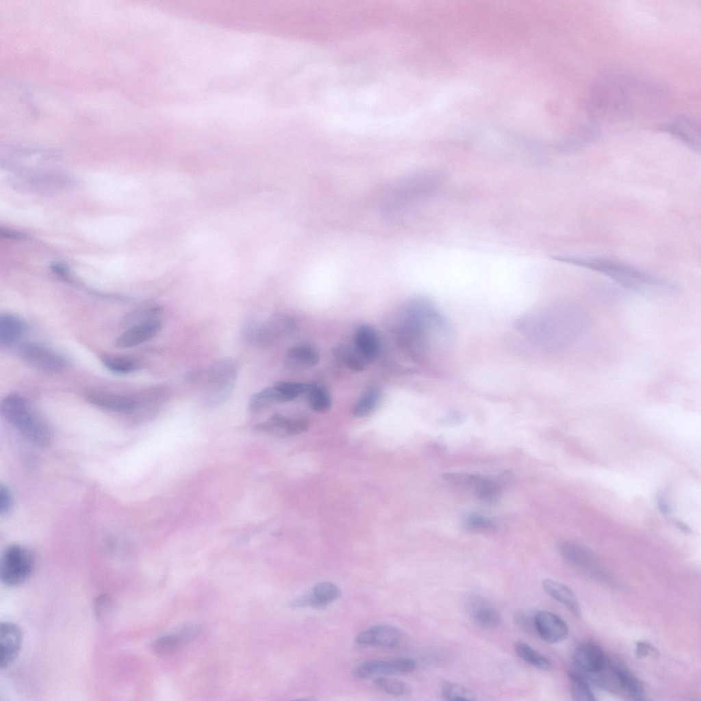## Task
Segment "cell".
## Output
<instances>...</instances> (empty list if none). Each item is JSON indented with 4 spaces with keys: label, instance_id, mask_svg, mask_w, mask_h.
<instances>
[{
    "label": "cell",
    "instance_id": "38",
    "mask_svg": "<svg viewBox=\"0 0 701 701\" xmlns=\"http://www.w3.org/2000/svg\"><path fill=\"white\" fill-rule=\"evenodd\" d=\"M477 475L463 472H448L444 475V479L452 484L462 487H472Z\"/></svg>",
    "mask_w": 701,
    "mask_h": 701
},
{
    "label": "cell",
    "instance_id": "35",
    "mask_svg": "<svg viewBox=\"0 0 701 701\" xmlns=\"http://www.w3.org/2000/svg\"><path fill=\"white\" fill-rule=\"evenodd\" d=\"M472 488L478 498L483 501L492 502L498 497V485L494 481L480 475H478Z\"/></svg>",
    "mask_w": 701,
    "mask_h": 701
},
{
    "label": "cell",
    "instance_id": "26",
    "mask_svg": "<svg viewBox=\"0 0 701 701\" xmlns=\"http://www.w3.org/2000/svg\"><path fill=\"white\" fill-rule=\"evenodd\" d=\"M381 398V387L377 384L370 385L354 404L351 410L353 416L361 418L370 415L378 407Z\"/></svg>",
    "mask_w": 701,
    "mask_h": 701
},
{
    "label": "cell",
    "instance_id": "30",
    "mask_svg": "<svg viewBox=\"0 0 701 701\" xmlns=\"http://www.w3.org/2000/svg\"><path fill=\"white\" fill-rule=\"evenodd\" d=\"M309 407L318 413H324L332 406V398L328 388L320 383H309L306 392Z\"/></svg>",
    "mask_w": 701,
    "mask_h": 701
},
{
    "label": "cell",
    "instance_id": "28",
    "mask_svg": "<svg viewBox=\"0 0 701 701\" xmlns=\"http://www.w3.org/2000/svg\"><path fill=\"white\" fill-rule=\"evenodd\" d=\"M332 353L340 364L353 371H363L368 364L354 346L339 344L333 347Z\"/></svg>",
    "mask_w": 701,
    "mask_h": 701
},
{
    "label": "cell",
    "instance_id": "5",
    "mask_svg": "<svg viewBox=\"0 0 701 701\" xmlns=\"http://www.w3.org/2000/svg\"><path fill=\"white\" fill-rule=\"evenodd\" d=\"M5 419L34 445L46 448L52 442L51 429L44 418L23 396L12 393L1 403Z\"/></svg>",
    "mask_w": 701,
    "mask_h": 701
},
{
    "label": "cell",
    "instance_id": "6",
    "mask_svg": "<svg viewBox=\"0 0 701 701\" xmlns=\"http://www.w3.org/2000/svg\"><path fill=\"white\" fill-rule=\"evenodd\" d=\"M237 377V366L229 357L220 359L207 368L201 369L199 382L203 385L201 404L207 408L223 404L231 396Z\"/></svg>",
    "mask_w": 701,
    "mask_h": 701
},
{
    "label": "cell",
    "instance_id": "24",
    "mask_svg": "<svg viewBox=\"0 0 701 701\" xmlns=\"http://www.w3.org/2000/svg\"><path fill=\"white\" fill-rule=\"evenodd\" d=\"M86 399L95 406L112 411L130 412L138 407L136 401L131 397L109 392H90Z\"/></svg>",
    "mask_w": 701,
    "mask_h": 701
},
{
    "label": "cell",
    "instance_id": "20",
    "mask_svg": "<svg viewBox=\"0 0 701 701\" xmlns=\"http://www.w3.org/2000/svg\"><path fill=\"white\" fill-rule=\"evenodd\" d=\"M610 678L620 690L635 700H645V689L641 680L625 665L608 661Z\"/></svg>",
    "mask_w": 701,
    "mask_h": 701
},
{
    "label": "cell",
    "instance_id": "29",
    "mask_svg": "<svg viewBox=\"0 0 701 701\" xmlns=\"http://www.w3.org/2000/svg\"><path fill=\"white\" fill-rule=\"evenodd\" d=\"M559 550L565 560L576 565L587 568L594 564L591 553L580 544L563 541L560 544Z\"/></svg>",
    "mask_w": 701,
    "mask_h": 701
},
{
    "label": "cell",
    "instance_id": "13",
    "mask_svg": "<svg viewBox=\"0 0 701 701\" xmlns=\"http://www.w3.org/2000/svg\"><path fill=\"white\" fill-rule=\"evenodd\" d=\"M199 630V626L195 623L185 624L174 632L155 639L151 644V650L159 656L170 654L192 641Z\"/></svg>",
    "mask_w": 701,
    "mask_h": 701
},
{
    "label": "cell",
    "instance_id": "31",
    "mask_svg": "<svg viewBox=\"0 0 701 701\" xmlns=\"http://www.w3.org/2000/svg\"><path fill=\"white\" fill-rule=\"evenodd\" d=\"M514 649L520 658L530 665L542 670L550 668L551 662L549 659L526 643L517 641Z\"/></svg>",
    "mask_w": 701,
    "mask_h": 701
},
{
    "label": "cell",
    "instance_id": "17",
    "mask_svg": "<svg viewBox=\"0 0 701 701\" xmlns=\"http://www.w3.org/2000/svg\"><path fill=\"white\" fill-rule=\"evenodd\" d=\"M162 322L156 316L151 317L134 324L115 341V346L127 348L138 346L155 337L161 330Z\"/></svg>",
    "mask_w": 701,
    "mask_h": 701
},
{
    "label": "cell",
    "instance_id": "21",
    "mask_svg": "<svg viewBox=\"0 0 701 701\" xmlns=\"http://www.w3.org/2000/svg\"><path fill=\"white\" fill-rule=\"evenodd\" d=\"M320 360L318 350L314 346L302 344L291 347L285 357V366L291 370L300 371L316 366Z\"/></svg>",
    "mask_w": 701,
    "mask_h": 701
},
{
    "label": "cell",
    "instance_id": "25",
    "mask_svg": "<svg viewBox=\"0 0 701 701\" xmlns=\"http://www.w3.org/2000/svg\"><path fill=\"white\" fill-rule=\"evenodd\" d=\"M545 591L554 600L565 606L576 617L581 613L579 602L573 591L564 584L550 578L542 582Z\"/></svg>",
    "mask_w": 701,
    "mask_h": 701
},
{
    "label": "cell",
    "instance_id": "10",
    "mask_svg": "<svg viewBox=\"0 0 701 701\" xmlns=\"http://www.w3.org/2000/svg\"><path fill=\"white\" fill-rule=\"evenodd\" d=\"M298 330L297 322L283 314H275L259 324L254 342L270 347L294 336Z\"/></svg>",
    "mask_w": 701,
    "mask_h": 701
},
{
    "label": "cell",
    "instance_id": "18",
    "mask_svg": "<svg viewBox=\"0 0 701 701\" xmlns=\"http://www.w3.org/2000/svg\"><path fill=\"white\" fill-rule=\"evenodd\" d=\"M400 639L401 633L398 628L389 624H380L359 633L355 642L361 646L393 648L398 645Z\"/></svg>",
    "mask_w": 701,
    "mask_h": 701
},
{
    "label": "cell",
    "instance_id": "9",
    "mask_svg": "<svg viewBox=\"0 0 701 701\" xmlns=\"http://www.w3.org/2000/svg\"><path fill=\"white\" fill-rule=\"evenodd\" d=\"M19 354L28 366L42 372L59 373L68 367V361L64 356L38 343L23 344L19 349Z\"/></svg>",
    "mask_w": 701,
    "mask_h": 701
},
{
    "label": "cell",
    "instance_id": "44",
    "mask_svg": "<svg viewBox=\"0 0 701 701\" xmlns=\"http://www.w3.org/2000/svg\"><path fill=\"white\" fill-rule=\"evenodd\" d=\"M657 503H658V506H659V508L660 511L663 513L665 514V513H667L669 512V511H670L669 510V507H668L666 501H665V500L663 498L658 497V498H657Z\"/></svg>",
    "mask_w": 701,
    "mask_h": 701
},
{
    "label": "cell",
    "instance_id": "40",
    "mask_svg": "<svg viewBox=\"0 0 701 701\" xmlns=\"http://www.w3.org/2000/svg\"><path fill=\"white\" fill-rule=\"evenodd\" d=\"M13 504V499L10 489L5 485L0 486V512L1 514L8 513Z\"/></svg>",
    "mask_w": 701,
    "mask_h": 701
},
{
    "label": "cell",
    "instance_id": "32",
    "mask_svg": "<svg viewBox=\"0 0 701 701\" xmlns=\"http://www.w3.org/2000/svg\"><path fill=\"white\" fill-rule=\"evenodd\" d=\"M571 694L575 700H595V695L585 677L578 672L569 670L567 673Z\"/></svg>",
    "mask_w": 701,
    "mask_h": 701
},
{
    "label": "cell",
    "instance_id": "42",
    "mask_svg": "<svg viewBox=\"0 0 701 701\" xmlns=\"http://www.w3.org/2000/svg\"><path fill=\"white\" fill-rule=\"evenodd\" d=\"M52 270L60 276H66L68 273L67 268L62 264H54L51 266Z\"/></svg>",
    "mask_w": 701,
    "mask_h": 701
},
{
    "label": "cell",
    "instance_id": "1",
    "mask_svg": "<svg viewBox=\"0 0 701 701\" xmlns=\"http://www.w3.org/2000/svg\"><path fill=\"white\" fill-rule=\"evenodd\" d=\"M448 327L433 303L424 297L409 301L397 336L403 350L413 359L421 361L428 355L437 334H445Z\"/></svg>",
    "mask_w": 701,
    "mask_h": 701
},
{
    "label": "cell",
    "instance_id": "11",
    "mask_svg": "<svg viewBox=\"0 0 701 701\" xmlns=\"http://www.w3.org/2000/svg\"><path fill=\"white\" fill-rule=\"evenodd\" d=\"M416 667L415 661L408 658L392 660L370 661L355 668L353 674L361 679L376 675L405 674L413 672Z\"/></svg>",
    "mask_w": 701,
    "mask_h": 701
},
{
    "label": "cell",
    "instance_id": "22",
    "mask_svg": "<svg viewBox=\"0 0 701 701\" xmlns=\"http://www.w3.org/2000/svg\"><path fill=\"white\" fill-rule=\"evenodd\" d=\"M354 347L368 364L374 361L381 348L376 331L370 325H359L354 334Z\"/></svg>",
    "mask_w": 701,
    "mask_h": 701
},
{
    "label": "cell",
    "instance_id": "34",
    "mask_svg": "<svg viewBox=\"0 0 701 701\" xmlns=\"http://www.w3.org/2000/svg\"><path fill=\"white\" fill-rule=\"evenodd\" d=\"M441 694L447 700L472 701L476 700V696L473 691L461 685L450 681H445L442 683Z\"/></svg>",
    "mask_w": 701,
    "mask_h": 701
},
{
    "label": "cell",
    "instance_id": "36",
    "mask_svg": "<svg viewBox=\"0 0 701 701\" xmlns=\"http://www.w3.org/2000/svg\"><path fill=\"white\" fill-rule=\"evenodd\" d=\"M374 685L381 691L395 696H404L409 691V687L405 683L382 676L375 678Z\"/></svg>",
    "mask_w": 701,
    "mask_h": 701
},
{
    "label": "cell",
    "instance_id": "12",
    "mask_svg": "<svg viewBox=\"0 0 701 701\" xmlns=\"http://www.w3.org/2000/svg\"><path fill=\"white\" fill-rule=\"evenodd\" d=\"M309 422L301 418H290L281 414H274L255 426L256 431L277 437L296 435L306 431Z\"/></svg>",
    "mask_w": 701,
    "mask_h": 701
},
{
    "label": "cell",
    "instance_id": "39",
    "mask_svg": "<svg viewBox=\"0 0 701 701\" xmlns=\"http://www.w3.org/2000/svg\"><path fill=\"white\" fill-rule=\"evenodd\" d=\"M515 624L528 633H535L534 615L530 612L519 611L514 617Z\"/></svg>",
    "mask_w": 701,
    "mask_h": 701
},
{
    "label": "cell",
    "instance_id": "43",
    "mask_svg": "<svg viewBox=\"0 0 701 701\" xmlns=\"http://www.w3.org/2000/svg\"><path fill=\"white\" fill-rule=\"evenodd\" d=\"M1 235L4 234L5 236L10 237L11 238L23 239V238H25V235L21 234V233H17V232H15V231L13 232L12 231H8V230H6V229H5V230L1 229Z\"/></svg>",
    "mask_w": 701,
    "mask_h": 701
},
{
    "label": "cell",
    "instance_id": "45",
    "mask_svg": "<svg viewBox=\"0 0 701 701\" xmlns=\"http://www.w3.org/2000/svg\"><path fill=\"white\" fill-rule=\"evenodd\" d=\"M677 524L679 528L683 529L684 532H687V531L689 530L688 528L683 523L678 522Z\"/></svg>",
    "mask_w": 701,
    "mask_h": 701
},
{
    "label": "cell",
    "instance_id": "4",
    "mask_svg": "<svg viewBox=\"0 0 701 701\" xmlns=\"http://www.w3.org/2000/svg\"><path fill=\"white\" fill-rule=\"evenodd\" d=\"M440 183V175L430 171L414 173L401 178L382 199L383 215L393 220L403 217L433 195Z\"/></svg>",
    "mask_w": 701,
    "mask_h": 701
},
{
    "label": "cell",
    "instance_id": "41",
    "mask_svg": "<svg viewBox=\"0 0 701 701\" xmlns=\"http://www.w3.org/2000/svg\"><path fill=\"white\" fill-rule=\"evenodd\" d=\"M657 649L646 641H639L635 646V654L639 659L646 658L650 655L657 657Z\"/></svg>",
    "mask_w": 701,
    "mask_h": 701
},
{
    "label": "cell",
    "instance_id": "3",
    "mask_svg": "<svg viewBox=\"0 0 701 701\" xmlns=\"http://www.w3.org/2000/svg\"><path fill=\"white\" fill-rule=\"evenodd\" d=\"M555 259L602 273L621 285L639 293L668 294L677 290L676 287L667 281L616 262L569 257H557Z\"/></svg>",
    "mask_w": 701,
    "mask_h": 701
},
{
    "label": "cell",
    "instance_id": "37",
    "mask_svg": "<svg viewBox=\"0 0 701 701\" xmlns=\"http://www.w3.org/2000/svg\"><path fill=\"white\" fill-rule=\"evenodd\" d=\"M464 526L467 530L475 533L491 532L496 528L492 520L476 513L468 515L464 520Z\"/></svg>",
    "mask_w": 701,
    "mask_h": 701
},
{
    "label": "cell",
    "instance_id": "15",
    "mask_svg": "<svg viewBox=\"0 0 701 701\" xmlns=\"http://www.w3.org/2000/svg\"><path fill=\"white\" fill-rule=\"evenodd\" d=\"M535 633L550 643L561 642L568 635L566 622L558 615L549 611H539L534 614Z\"/></svg>",
    "mask_w": 701,
    "mask_h": 701
},
{
    "label": "cell",
    "instance_id": "23",
    "mask_svg": "<svg viewBox=\"0 0 701 701\" xmlns=\"http://www.w3.org/2000/svg\"><path fill=\"white\" fill-rule=\"evenodd\" d=\"M468 613L472 621L483 628H495L501 622L498 610L490 602L481 598H474L470 601Z\"/></svg>",
    "mask_w": 701,
    "mask_h": 701
},
{
    "label": "cell",
    "instance_id": "8",
    "mask_svg": "<svg viewBox=\"0 0 701 701\" xmlns=\"http://www.w3.org/2000/svg\"><path fill=\"white\" fill-rule=\"evenodd\" d=\"M309 383L281 381L254 394L248 401V409L258 411L273 404L286 403L305 394Z\"/></svg>",
    "mask_w": 701,
    "mask_h": 701
},
{
    "label": "cell",
    "instance_id": "19",
    "mask_svg": "<svg viewBox=\"0 0 701 701\" xmlns=\"http://www.w3.org/2000/svg\"><path fill=\"white\" fill-rule=\"evenodd\" d=\"M22 632L19 626L3 622L0 628V667L9 666L18 657L22 644Z\"/></svg>",
    "mask_w": 701,
    "mask_h": 701
},
{
    "label": "cell",
    "instance_id": "2",
    "mask_svg": "<svg viewBox=\"0 0 701 701\" xmlns=\"http://www.w3.org/2000/svg\"><path fill=\"white\" fill-rule=\"evenodd\" d=\"M532 335L541 346L559 348L573 344L585 332L588 318L578 305L563 303L554 305L533 317Z\"/></svg>",
    "mask_w": 701,
    "mask_h": 701
},
{
    "label": "cell",
    "instance_id": "14",
    "mask_svg": "<svg viewBox=\"0 0 701 701\" xmlns=\"http://www.w3.org/2000/svg\"><path fill=\"white\" fill-rule=\"evenodd\" d=\"M341 596L340 588L329 581L316 583L309 592L288 603L291 608L310 607L316 609L326 608Z\"/></svg>",
    "mask_w": 701,
    "mask_h": 701
},
{
    "label": "cell",
    "instance_id": "27",
    "mask_svg": "<svg viewBox=\"0 0 701 701\" xmlns=\"http://www.w3.org/2000/svg\"><path fill=\"white\" fill-rule=\"evenodd\" d=\"M26 326L16 316L9 314L0 316V343L10 344L19 340L25 333Z\"/></svg>",
    "mask_w": 701,
    "mask_h": 701
},
{
    "label": "cell",
    "instance_id": "33",
    "mask_svg": "<svg viewBox=\"0 0 701 701\" xmlns=\"http://www.w3.org/2000/svg\"><path fill=\"white\" fill-rule=\"evenodd\" d=\"M101 362L110 371L116 374H128L137 370L139 363L133 358L114 355H104Z\"/></svg>",
    "mask_w": 701,
    "mask_h": 701
},
{
    "label": "cell",
    "instance_id": "7",
    "mask_svg": "<svg viewBox=\"0 0 701 701\" xmlns=\"http://www.w3.org/2000/svg\"><path fill=\"white\" fill-rule=\"evenodd\" d=\"M35 563L33 552L28 548L12 544L4 550L0 562V578L9 587L25 582L32 573Z\"/></svg>",
    "mask_w": 701,
    "mask_h": 701
},
{
    "label": "cell",
    "instance_id": "16",
    "mask_svg": "<svg viewBox=\"0 0 701 701\" xmlns=\"http://www.w3.org/2000/svg\"><path fill=\"white\" fill-rule=\"evenodd\" d=\"M572 659L578 670L589 674H598L608 663L602 649L591 641L583 642L576 648Z\"/></svg>",
    "mask_w": 701,
    "mask_h": 701
}]
</instances>
